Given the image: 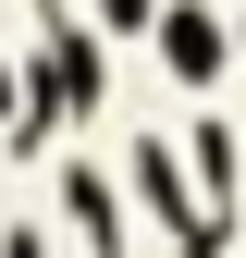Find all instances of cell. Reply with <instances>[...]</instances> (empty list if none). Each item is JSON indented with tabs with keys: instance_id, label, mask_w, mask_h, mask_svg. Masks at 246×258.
Here are the masks:
<instances>
[{
	"instance_id": "obj_1",
	"label": "cell",
	"mask_w": 246,
	"mask_h": 258,
	"mask_svg": "<svg viewBox=\"0 0 246 258\" xmlns=\"http://www.w3.org/2000/svg\"><path fill=\"white\" fill-rule=\"evenodd\" d=\"M61 209H74V234L99 246V258H123V209H111V184H99V172H61Z\"/></svg>"
},
{
	"instance_id": "obj_2",
	"label": "cell",
	"mask_w": 246,
	"mask_h": 258,
	"mask_svg": "<svg viewBox=\"0 0 246 258\" xmlns=\"http://www.w3.org/2000/svg\"><path fill=\"white\" fill-rule=\"evenodd\" d=\"M160 49H172V74H222V37H209V13H172V25H160Z\"/></svg>"
},
{
	"instance_id": "obj_3",
	"label": "cell",
	"mask_w": 246,
	"mask_h": 258,
	"mask_svg": "<svg viewBox=\"0 0 246 258\" xmlns=\"http://www.w3.org/2000/svg\"><path fill=\"white\" fill-rule=\"evenodd\" d=\"M0 136H13V74H0Z\"/></svg>"
},
{
	"instance_id": "obj_4",
	"label": "cell",
	"mask_w": 246,
	"mask_h": 258,
	"mask_svg": "<svg viewBox=\"0 0 246 258\" xmlns=\"http://www.w3.org/2000/svg\"><path fill=\"white\" fill-rule=\"evenodd\" d=\"M0 258H37V246H25V234H13V246H0Z\"/></svg>"
}]
</instances>
